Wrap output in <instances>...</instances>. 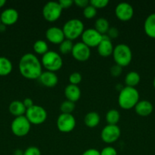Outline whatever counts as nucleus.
Here are the masks:
<instances>
[{
	"label": "nucleus",
	"instance_id": "f257e3e1",
	"mask_svg": "<svg viewBox=\"0 0 155 155\" xmlns=\"http://www.w3.org/2000/svg\"><path fill=\"white\" fill-rule=\"evenodd\" d=\"M19 71L26 79H38L43 73L42 64L35 54L26 53L20 59Z\"/></svg>",
	"mask_w": 155,
	"mask_h": 155
},
{
	"label": "nucleus",
	"instance_id": "f03ea898",
	"mask_svg": "<svg viewBox=\"0 0 155 155\" xmlns=\"http://www.w3.org/2000/svg\"><path fill=\"white\" fill-rule=\"evenodd\" d=\"M139 101V92L135 88L125 86L120 90L118 97L119 105L125 110L135 107Z\"/></svg>",
	"mask_w": 155,
	"mask_h": 155
},
{
	"label": "nucleus",
	"instance_id": "7ed1b4c3",
	"mask_svg": "<svg viewBox=\"0 0 155 155\" xmlns=\"http://www.w3.org/2000/svg\"><path fill=\"white\" fill-rule=\"evenodd\" d=\"M65 39L74 40L79 36H81L84 30V25L81 20L78 18H72L64 24L62 27Z\"/></svg>",
	"mask_w": 155,
	"mask_h": 155
},
{
	"label": "nucleus",
	"instance_id": "20e7f679",
	"mask_svg": "<svg viewBox=\"0 0 155 155\" xmlns=\"http://www.w3.org/2000/svg\"><path fill=\"white\" fill-rule=\"evenodd\" d=\"M112 57L115 64L122 68L128 66L132 60V51L126 44H118L114 47Z\"/></svg>",
	"mask_w": 155,
	"mask_h": 155
},
{
	"label": "nucleus",
	"instance_id": "39448f33",
	"mask_svg": "<svg viewBox=\"0 0 155 155\" xmlns=\"http://www.w3.org/2000/svg\"><path fill=\"white\" fill-rule=\"evenodd\" d=\"M41 64L48 71L56 72L62 68L63 61L59 53L55 51H48L42 55Z\"/></svg>",
	"mask_w": 155,
	"mask_h": 155
},
{
	"label": "nucleus",
	"instance_id": "423d86ee",
	"mask_svg": "<svg viewBox=\"0 0 155 155\" xmlns=\"http://www.w3.org/2000/svg\"><path fill=\"white\" fill-rule=\"evenodd\" d=\"M25 117L31 124L40 125L46 120L47 112L42 106L34 104L31 107L27 109Z\"/></svg>",
	"mask_w": 155,
	"mask_h": 155
},
{
	"label": "nucleus",
	"instance_id": "0eeeda50",
	"mask_svg": "<svg viewBox=\"0 0 155 155\" xmlns=\"http://www.w3.org/2000/svg\"><path fill=\"white\" fill-rule=\"evenodd\" d=\"M30 124L25 116L17 117L11 124V130L15 136L18 137L27 136L30 130Z\"/></svg>",
	"mask_w": 155,
	"mask_h": 155
},
{
	"label": "nucleus",
	"instance_id": "6e6552de",
	"mask_svg": "<svg viewBox=\"0 0 155 155\" xmlns=\"http://www.w3.org/2000/svg\"><path fill=\"white\" fill-rule=\"evenodd\" d=\"M62 10L59 2H48L43 8V16L47 21L53 22L60 18Z\"/></svg>",
	"mask_w": 155,
	"mask_h": 155
},
{
	"label": "nucleus",
	"instance_id": "1a4fd4ad",
	"mask_svg": "<svg viewBox=\"0 0 155 155\" xmlns=\"http://www.w3.org/2000/svg\"><path fill=\"white\" fill-rule=\"evenodd\" d=\"M58 130L62 133H69L74 129L76 120L71 114H61L56 120Z\"/></svg>",
	"mask_w": 155,
	"mask_h": 155
},
{
	"label": "nucleus",
	"instance_id": "9d476101",
	"mask_svg": "<svg viewBox=\"0 0 155 155\" xmlns=\"http://www.w3.org/2000/svg\"><path fill=\"white\" fill-rule=\"evenodd\" d=\"M121 136V130L117 125H109L107 124L103 127L101 131L102 140L108 144L113 143L119 139Z\"/></svg>",
	"mask_w": 155,
	"mask_h": 155
},
{
	"label": "nucleus",
	"instance_id": "9b49d317",
	"mask_svg": "<svg viewBox=\"0 0 155 155\" xmlns=\"http://www.w3.org/2000/svg\"><path fill=\"white\" fill-rule=\"evenodd\" d=\"M103 39V35L100 34L94 28H88L84 30L81 35L82 42L88 47H97Z\"/></svg>",
	"mask_w": 155,
	"mask_h": 155
},
{
	"label": "nucleus",
	"instance_id": "f8f14e48",
	"mask_svg": "<svg viewBox=\"0 0 155 155\" xmlns=\"http://www.w3.org/2000/svg\"><path fill=\"white\" fill-rule=\"evenodd\" d=\"M115 13L119 20L122 21H128L133 17L134 8L131 4L122 2L115 6Z\"/></svg>",
	"mask_w": 155,
	"mask_h": 155
},
{
	"label": "nucleus",
	"instance_id": "ddd939ff",
	"mask_svg": "<svg viewBox=\"0 0 155 155\" xmlns=\"http://www.w3.org/2000/svg\"><path fill=\"white\" fill-rule=\"evenodd\" d=\"M71 54L78 61H86L91 56V48L84 42H78L74 44Z\"/></svg>",
	"mask_w": 155,
	"mask_h": 155
},
{
	"label": "nucleus",
	"instance_id": "4468645a",
	"mask_svg": "<svg viewBox=\"0 0 155 155\" xmlns=\"http://www.w3.org/2000/svg\"><path fill=\"white\" fill-rule=\"evenodd\" d=\"M46 37L49 42L59 45L65 39L62 29L58 27H51L47 29L46 31Z\"/></svg>",
	"mask_w": 155,
	"mask_h": 155
},
{
	"label": "nucleus",
	"instance_id": "2eb2a0df",
	"mask_svg": "<svg viewBox=\"0 0 155 155\" xmlns=\"http://www.w3.org/2000/svg\"><path fill=\"white\" fill-rule=\"evenodd\" d=\"M18 18H19L18 12L13 8H8L5 9L0 15L1 23L5 26L15 24L18 21Z\"/></svg>",
	"mask_w": 155,
	"mask_h": 155
},
{
	"label": "nucleus",
	"instance_id": "dca6fc26",
	"mask_svg": "<svg viewBox=\"0 0 155 155\" xmlns=\"http://www.w3.org/2000/svg\"><path fill=\"white\" fill-rule=\"evenodd\" d=\"M114 47L111 39L108 37L107 35H103V39L101 42L97 45V51L102 57H108L112 54Z\"/></svg>",
	"mask_w": 155,
	"mask_h": 155
},
{
	"label": "nucleus",
	"instance_id": "f3484780",
	"mask_svg": "<svg viewBox=\"0 0 155 155\" xmlns=\"http://www.w3.org/2000/svg\"><path fill=\"white\" fill-rule=\"evenodd\" d=\"M38 80L43 86L49 88L56 86L59 82V78L56 73L48 71L43 72Z\"/></svg>",
	"mask_w": 155,
	"mask_h": 155
},
{
	"label": "nucleus",
	"instance_id": "a211bd4d",
	"mask_svg": "<svg viewBox=\"0 0 155 155\" xmlns=\"http://www.w3.org/2000/svg\"><path fill=\"white\" fill-rule=\"evenodd\" d=\"M153 106L150 101L147 100L139 101L135 106V110L141 117H147L153 112Z\"/></svg>",
	"mask_w": 155,
	"mask_h": 155
},
{
	"label": "nucleus",
	"instance_id": "6ab92c4d",
	"mask_svg": "<svg viewBox=\"0 0 155 155\" xmlns=\"http://www.w3.org/2000/svg\"><path fill=\"white\" fill-rule=\"evenodd\" d=\"M64 93H65L67 100L72 101V102L78 101L81 98V95L80 88L77 85L73 84H68V86H66L65 90H64Z\"/></svg>",
	"mask_w": 155,
	"mask_h": 155
},
{
	"label": "nucleus",
	"instance_id": "aec40b11",
	"mask_svg": "<svg viewBox=\"0 0 155 155\" xmlns=\"http://www.w3.org/2000/svg\"><path fill=\"white\" fill-rule=\"evenodd\" d=\"M144 30L146 34L152 39H155V13L150 14L144 21Z\"/></svg>",
	"mask_w": 155,
	"mask_h": 155
},
{
	"label": "nucleus",
	"instance_id": "412c9836",
	"mask_svg": "<svg viewBox=\"0 0 155 155\" xmlns=\"http://www.w3.org/2000/svg\"><path fill=\"white\" fill-rule=\"evenodd\" d=\"M9 110L12 115L17 117L23 116L26 113L27 108L24 105L23 101L15 100L10 103L9 106Z\"/></svg>",
	"mask_w": 155,
	"mask_h": 155
},
{
	"label": "nucleus",
	"instance_id": "4be33fe9",
	"mask_svg": "<svg viewBox=\"0 0 155 155\" xmlns=\"http://www.w3.org/2000/svg\"><path fill=\"white\" fill-rule=\"evenodd\" d=\"M84 121L85 125L88 127H90V128H94V127H96L99 124H100V115H99V114L97 113V112H89V113H88L85 115Z\"/></svg>",
	"mask_w": 155,
	"mask_h": 155
},
{
	"label": "nucleus",
	"instance_id": "5701e85b",
	"mask_svg": "<svg viewBox=\"0 0 155 155\" xmlns=\"http://www.w3.org/2000/svg\"><path fill=\"white\" fill-rule=\"evenodd\" d=\"M141 80V77H140L139 74L136 71H130L126 74V77H125V83H126V86H129V87H134L140 83Z\"/></svg>",
	"mask_w": 155,
	"mask_h": 155
},
{
	"label": "nucleus",
	"instance_id": "b1692460",
	"mask_svg": "<svg viewBox=\"0 0 155 155\" xmlns=\"http://www.w3.org/2000/svg\"><path fill=\"white\" fill-rule=\"evenodd\" d=\"M94 29L100 34L106 35L109 29V23L105 18H99L94 23Z\"/></svg>",
	"mask_w": 155,
	"mask_h": 155
},
{
	"label": "nucleus",
	"instance_id": "393cba45",
	"mask_svg": "<svg viewBox=\"0 0 155 155\" xmlns=\"http://www.w3.org/2000/svg\"><path fill=\"white\" fill-rule=\"evenodd\" d=\"M12 63L8 58L0 56V76H7L12 71Z\"/></svg>",
	"mask_w": 155,
	"mask_h": 155
},
{
	"label": "nucleus",
	"instance_id": "a878e982",
	"mask_svg": "<svg viewBox=\"0 0 155 155\" xmlns=\"http://www.w3.org/2000/svg\"><path fill=\"white\" fill-rule=\"evenodd\" d=\"M120 120V113L115 109H111L106 114V121L109 125H117Z\"/></svg>",
	"mask_w": 155,
	"mask_h": 155
},
{
	"label": "nucleus",
	"instance_id": "bb28decb",
	"mask_svg": "<svg viewBox=\"0 0 155 155\" xmlns=\"http://www.w3.org/2000/svg\"><path fill=\"white\" fill-rule=\"evenodd\" d=\"M33 51L39 54H44L49 51L48 44L46 41L42 40V39H38L33 43Z\"/></svg>",
	"mask_w": 155,
	"mask_h": 155
},
{
	"label": "nucleus",
	"instance_id": "cd10ccee",
	"mask_svg": "<svg viewBox=\"0 0 155 155\" xmlns=\"http://www.w3.org/2000/svg\"><path fill=\"white\" fill-rule=\"evenodd\" d=\"M73 46H74V44H73L72 41L68 39H65L59 44V51L62 54H68V53L71 52Z\"/></svg>",
	"mask_w": 155,
	"mask_h": 155
},
{
	"label": "nucleus",
	"instance_id": "c85d7f7f",
	"mask_svg": "<svg viewBox=\"0 0 155 155\" xmlns=\"http://www.w3.org/2000/svg\"><path fill=\"white\" fill-rule=\"evenodd\" d=\"M75 109V104L68 100L62 101L60 105V110L62 114H71Z\"/></svg>",
	"mask_w": 155,
	"mask_h": 155
},
{
	"label": "nucleus",
	"instance_id": "c756f323",
	"mask_svg": "<svg viewBox=\"0 0 155 155\" xmlns=\"http://www.w3.org/2000/svg\"><path fill=\"white\" fill-rule=\"evenodd\" d=\"M83 15L87 19H91V18H94L97 15V8H95L94 6L89 4L87 7L84 8Z\"/></svg>",
	"mask_w": 155,
	"mask_h": 155
},
{
	"label": "nucleus",
	"instance_id": "7c9ffc66",
	"mask_svg": "<svg viewBox=\"0 0 155 155\" xmlns=\"http://www.w3.org/2000/svg\"><path fill=\"white\" fill-rule=\"evenodd\" d=\"M68 80L70 82V84L77 85L81 82L82 80V76L79 72H73L68 77Z\"/></svg>",
	"mask_w": 155,
	"mask_h": 155
},
{
	"label": "nucleus",
	"instance_id": "2f4dec72",
	"mask_svg": "<svg viewBox=\"0 0 155 155\" xmlns=\"http://www.w3.org/2000/svg\"><path fill=\"white\" fill-rule=\"evenodd\" d=\"M90 4L97 9L103 8L109 4V1L108 0H91Z\"/></svg>",
	"mask_w": 155,
	"mask_h": 155
},
{
	"label": "nucleus",
	"instance_id": "473e14b6",
	"mask_svg": "<svg viewBox=\"0 0 155 155\" xmlns=\"http://www.w3.org/2000/svg\"><path fill=\"white\" fill-rule=\"evenodd\" d=\"M23 155H41V151L37 147L30 146L24 150Z\"/></svg>",
	"mask_w": 155,
	"mask_h": 155
},
{
	"label": "nucleus",
	"instance_id": "72a5a7b5",
	"mask_svg": "<svg viewBox=\"0 0 155 155\" xmlns=\"http://www.w3.org/2000/svg\"><path fill=\"white\" fill-rule=\"evenodd\" d=\"M100 155H117L116 150L112 146L105 147L100 151Z\"/></svg>",
	"mask_w": 155,
	"mask_h": 155
},
{
	"label": "nucleus",
	"instance_id": "f704fd0d",
	"mask_svg": "<svg viewBox=\"0 0 155 155\" xmlns=\"http://www.w3.org/2000/svg\"><path fill=\"white\" fill-rule=\"evenodd\" d=\"M122 68L121 66H119V65L115 64V65H112L111 67L110 74L113 77H119L122 74Z\"/></svg>",
	"mask_w": 155,
	"mask_h": 155
},
{
	"label": "nucleus",
	"instance_id": "c9c22d12",
	"mask_svg": "<svg viewBox=\"0 0 155 155\" xmlns=\"http://www.w3.org/2000/svg\"><path fill=\"white\" fill-rule=\"evenodd\" d=\"M119 30L116 27H109V30H108L106 35L108 36V37L110 39H115V38L118 37L119 36Z\"/></svg>",
	"mask_w": 155,
	"mask_h": 155
},
{
	"label": "nucleus",
	"instance_id": "e433bc0d",
	"mask_svg": "<svg viewBox=\"0 0 155 155\" xmlns=\"http://www.w3.org/2000/svg\"><path fill=\"white\" fill-rule=\"evenodd\" d=\"M59 3L62 8L65 9L71 7L74 3V1H72V0H59Z\"/></svg>",
	"mask_w": 155,
	"mask_h": 155
},
{
	"label": "nucleus",
	"instance_id": "4c0bfd02",
	"mask_svg": "<svg viewBox=\"0 0 155 155\" xmlns=\"http://www.w3.org/2000/svg\"><path fill=\"white\" fill-rule=\"evenodd\" d=\"M74 3L78 7L84 8L90 4V1H88V0H74Z\"/></svg>",
	"mask_w": 155,
	"mask_h": 155
},
{
	"label": "nucleus",
	"instance_id": "58836bf2",
	"mask_svg": "<svg viewBox=\"0 0 155 155\" xmlns=\"http://www.w3.org/2000/svg\"><path fill=\"white\" fill-rule=\"evenodd\" d=\"M81 155H100V151L95 148H89L82 153Z\"/></svg>",
	"mask_w": 155,
	"mask_h": 155
},
{
	"label": "nucleus",
	"instance_id": "ea45409f",
	"mask_svg": "<svg viewBox=\"0 0 155 155\" xmlns=\"http://www.w3.org/2000/svg\"><path fill=\"white\" fill-rule=\"evenodd\" d=\"M23 103H24V105L25 106V107L27 109L30 108V107H31L32 106L34 105L33 100H32L30 98H24V100L23 101Z\"/></svg>",
	"mask_w": 155,
	"mask_h": 155
},
{
	"label": "nucleus",
	"instance_id": "a19ab883",
	"mask_svg": "<svg viewBox=\"0 0 155 155\" xmlns=\"http://www.w3.org/2000/svg\"><path fill=\"white\" fill-rule=\"evenodd\" d=\"M24 154V151H21V150L18 149L15 151V155H23Z\"/></svg>",
	"mask_w": 155,
	"mask_h": 155
},
{
	"label": "nucleus",
	"instance_id": "79ce46f5",
	"mask_svg": "<svg viewBox=\"0 0 155 155\" xmlns=\"http://www.w3.org/2000/svg\"><path fill=\"white\" fill-rule=\"evenodd\" d=\"M5 27L6 26L3 24H0V31H4L5 30Z\"/></svg>",
	"mask_w": 155,
	"mask_h": 155
},
{
	"label": "nucleus",
	"instance_id": "37998d69",
	"mask_svg": "<svg viewBox=\"0 0 155 155\" xmlns=\"http://www.w3.org/2000/svg\"><path fill=\"white\" fill-rule=\"evenodd\" d=\"M5 3H6L5 0H0V8L3 7V6L5 5Z\"/></svg>",
	"mask_w": 155,
	"mask_h": 155
},
{
	"label": "nucleus",
	"instance_id": "c03bdc74",
	"mask_svg": "<svg viewBox=\"0 0 155 155\" xmlns=\"http://www.w3.org/2000/svg\"><path fill=\"white\" fill-rule=\"evenodd\" d=\"M153 87L155 88V77H154V79H153Z\"/></svg>",
	"mask_w": 155,
	"mask_h": 155
},
{
	"label": "nucleus",
	"instance_id": "a18cd8bd",
	"mask_svg": "<svg viewBox=\"0 0 155 155\" xmlns=\"http://www.w3.org/2000/svg\"><path fill=\"white\" fill-rule=\"evenodd\" d=\"M0 24H1V19H0Z\"/></svg>",
	"mask_w": 155,
	"mask_h": 155
}]
</instances>
